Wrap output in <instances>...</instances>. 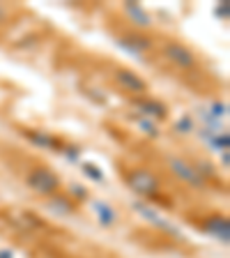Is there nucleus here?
<instances>
[{"label":"nucleus","mask_w":230,"mask_h":258,"mask_svg":"<svg viewBox=\"0 0 230 258\" xmlns=\"http://www.w3.org/2000/svg\"><path fill=\"white\" fill-rule=\"evenodd\" d=\"M207 231H212L221 242H228V221L225 219H209L207 224Z\"/></svg>","instance_id":"423d86ee"},{"label":"nucleus","mask_w":230,"mask_h":258,"mask_svg":"<svg viewBox=\"0 0 230 258\" xmlns=\"http://www.w3.org/2000/svg\"><path fill=\"white\" fill-rule=\"evenodd\" d=\"M127 12L131 16H134L136 19V23H138V26H150V16L145 14L143 10H140L138 5H127Z\"/></svg>","instance_id":"0eeeda50"},{"label":"nucleus","mask_w":230,"mask_h":258,"mask_svg":"<svg viewBox=\"0 0 230 258\" xmlns=\"http://www.w3.org/2000/svg\"><path fill=\"white\" fill-rule=\"evenodd\" d=\"M180 129H191V120H182V122H180Z\"/></svg>","instance_id":"1a4fd4ad"},{"label":"nucleus","mask_w":230,"mask_h":258,"mask_svg":"<svg viewBox=\"0 0 230 258\" xmlns=\"http://www.w3.org/2000/svg\"><path fill=\"white\" fill-rule=\"evenodd\" d=\"M28 182L39 194H53L55 189H58V175H53V173L46 171V168H37V171L30 173Z\"/></svg>","instance_id":"f257e3e1"},{"label":"nucleus","mask_w":230,"mask_h":258,"mask_svg":"<svg viewBox=\"0 0 230 258\" xmlns=\"http://www.w3.org/2000/svg\"><path fill=\"white\" fill-rule=\"evenodd\" d=\"M95 210L99 212V217H102V224L104 226H111L113 224V212L106 208L104 203H95Z\"/></svg>","instance_id":"6e6552de"},{"label":"nucleus","mask_w":230,"mask_h":258,"mask_svg":"<svg viewBox=\"0 0 230 258\" xmlns=\"http://www.w3.org/2000/svg\"><path fill=\"white\" fill-rule=\"evenodd\" d=\"M129 184H131V189H136L138 194H155L157 187H159L155 175L147 171H134L129 175Z\"/></svg>","instance_id":"f03ea898"},{"label":"nucleus","mask_w":230,"mask_h":258,"mask_svg":"<svg viewBox=\"0 0 230 258\" xmlns=\"http://www.w3.org/2000/svg\"><path fill=\"white\" fill-rule=\"evenodd\" d=\"M164 53H166L168 60H173V62L180 64V67H191L193 64V53L189 48H184L182 44H168V46L164 48Z\"/></svg>","instance_id":"7ed1b4c3"},{"label":"nucleus","mask_w":230,"mask_h":258,"mask_svg":"<svg viewBox=\"0 0 230 258\" xmlns=\"http://www.w3.org/2000/svg\"><path fill=\"white\" fill-rule=\"evenodd\" d=\"M171 166H173V171H175L180 177H184L189 184H193V187H203V180L198 177V173L193 171L189 164H184L182 159H175V157H173V159H171Z\"/></svg>","instance_id":"20e7f679"},{"label":"nucleus","mask_w":230,"mask_h":258,"mask_svg":"<svg viewBox=\"0 0 230 258\" xmlns=\"http://www.w3.org/2000/svg\"><path fill=\"white\" fill-rule=\"evenodd\" d=\"M118 81L124 88H129L131 92H143L145 90V83L140 79H136V74H131V72H118Z\"/></svg>","instance_id":"39448f33"}]
</instances>
